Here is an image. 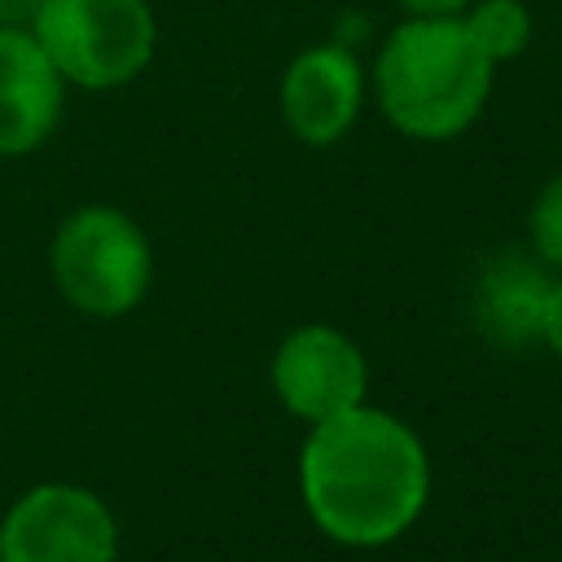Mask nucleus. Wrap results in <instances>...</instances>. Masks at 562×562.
Segmentation results:
<instances>
[{
	"label": "nucleus",
	"mask_w": 562,
	"mask_h": 562,
	"mask_svg": "<svg viewBox=\"0 0 562 562\" xmlns=\"http://www.w3.org/2000/svg\"><path fill=\"white\" fill-rule=\"evenodd\" d=\"M299 487L329 540L373 549L417 522L430 492V457L395 413L356 404L312 426L299 452Z\"/></svg>",
	"instance_id": "1"
},
{
	"label": "nucleus",
	"mask_w": 562,
	"mask_h": 562,
	"mask_svg": "<svg viewBox=\"0 0 562 562\" xmlns=\"http://www.w3.org/2000/svg\"><path fill=\"white\" fill-rule=\"evenodd\" d=\"M492 70L496 61L474 44L461 13L408 18L386 35L373 61V92L395 132L448 140L483 114Z\"/></svg>",
	"instance_id": "2"
},
{
	"label": "nucleus",
	"mask_w": 562,
	"mask_h": 562,
	"mask_svg": "<svg viewBox=\"0 0 562 562\" xmlns=\"http://www.w3.org/2000/svg\"><path fill=\"white\" fill-rule=\"evenodd\" d=\"M31 35L57 75L88 92L132 83L158 48L149 0H40Z\"/></svg>",
	"instance_id": "3"
},
{
	"label": "nucleus",
	"mask_w": 562,
	"mask_h": 562,
	"mask_svg": "<svg viewBox=\"0 0 562 562\" xmlns=\"http://www.w3.org/2000/svg\"><path fill=\"white\" fill-rule=\"evenodd\" d=\"M53 281L61 299L97 321L132 312L154 281V250L132 215L119 206H79L61 220L53 250Z\"/></svg>",
	"instance_id": "4"
},
{
	"label": "nucleus",
	"mask_w": 562,
	"mask_h": 562,
	"mask_svg": "<svg viewBox=\"0 0 562 562\" xmlns=\"http://www.w3.org/2000/svg\"><path fill=\"white\" fill-rule=\"evenodd\" d=\"M4 562H114L110 505L79 483H40L0 518Z\"/></svg>",
	"instance_id": "5"
},
{
	"label": "nucleus",
	"mask_w": 562,
	"mask_h": 562,
	"mask_svg": "<svg viewBox=\"0 0 562 562\" xmlns=\"http://www.w3.org/2000/svg\"><path fill=\"white\" fill-rule=\"evenodd\" d=\"M272 386L285 413L316 426L364 404L369 364H364V351L342 329L303 325L281 338L272 356Z\"/></svg>",
	"instance_id": "6"
},
{
	"label": "nucleus",
	"mask_w": 562,
	"mask_h": 562,
	"mask_svg": "<svg viewBox=\"0 0 562 562\" xmlns=\"http://www.w3.org/2000/svg\"><path fill=\"white\" fill-rule=\"evenodd\" d=\"M364 105V66L342 44L303 48L281 79V119L303 145H334Z\"/></svg>",
	"instance_id": "7"
},
{
	"label": "nucleus",
	"mask_w": 562,
	"mask_h": 562,
	"mask_svg": "<svg viewBox=\"0 0 562 562\" xmlns=\"http://www.w3.org/2000/svg\"><path fill=\"white\" fill-rule=\"evenodd\" d=\"M66 79L31 35V26H0V158L40 149L61 119Z\"/></svg>",
	"instance_id": "8"
},
{
	"label": "nucleus",
	"mask_w": 562,
	"mask_h": 562,
	"mask_svg": "<svg viewBox=\"0 0 562 562\" xmlns=\"http://www.w3.org/2000/svg\"><path fill=\"white\" fill-rule=\"evenodd\" d=\"M549 294V277L518 255L496 259L479 285V325L501 342L540 338V307Z\"/></svg>",
	"instance_id": "9"
},
{
	"label": "nucleus",
	"mask_w": 562,
	"mask_h": 562,
	"mask_svg": "<svg viewBox=\"0 0 562 562\" xmlns=\"http://www.w3.org/2000/svg\"><path fill=\"white\" fill-rule=\"evenodd\" d=\"M461 22L492 61L518 57L531 40V9L522 0H479L474 9L461 13Z\"/></svg>",
	"instance_id": "10"
},
{
	"label": "nucleus",
	"mask_w": 562,
	"mask_h": 562,
	"mask_svg": "<svg viewBox=\"0 0 562 562\" xmlns=\"http://www.w3.org/2000/svg\"><path fill=\"white\" fill-rule=\"evenodd\" d=\"M527 228H531V250H536L544 263L562 268V176H553V180L536 193Z\"/></svg>",
	"instance_id": "11"
},
{
	"label": "nucleus",
	"mask_w": 562,
	"mask_h": 562,
	"mask_svg": "<svg viewBox=\"0 0 562 562\" xmlns=\"http://www.w3.org/2000/svg\"><path fill=\"white\" fill-rule=\"evenodd\" d=\"M540 338L562 356V277L549 281V294H544V307H540Z\"/></svg>",
	"instance_id": "12"
},
{
	"label": "nucleus",
	"mask_w": 562,
	"mask_h": 562,
	"mask_svg": "<svg viewBox=\"0 0 562 562\" xmlns=\"http://www.w3.org/2000/svg\"><path fill=\"white\" fill-rule=\"evenodd\" d=\"M404 13H413V18H457V13H465L474 0H395Z\"/></svg>",
	"instance_id": "13"
},
{
	"label": "nucleus",
	"mask_w": 562,
	"mask_h": 562,
	"mask_svg": "<svg viewBox=\"0 0 562 562\" xmlns=\"http://www.w3.org/2000/svg\"><path fill=\"white\" fill-rule=\"evenodd\" d=\"M40 0H0V26H31Z\"/></svg>",
	"instance_id": "14"
},
{
	"label": "nucleus",
	"mask_w": 562,
	"mask_h": 562,
	"mask_svg": "<svg viewBox=\"0 0 562 562\" xmlns=\"http://www.w3.org/2000/svg\"><path fill=\"white\" fill-rule=\"evenodd\" d=\"M0 562H4V540H0Z\"/></svg>",
	"instance_id": "15"
}]
</instances>
